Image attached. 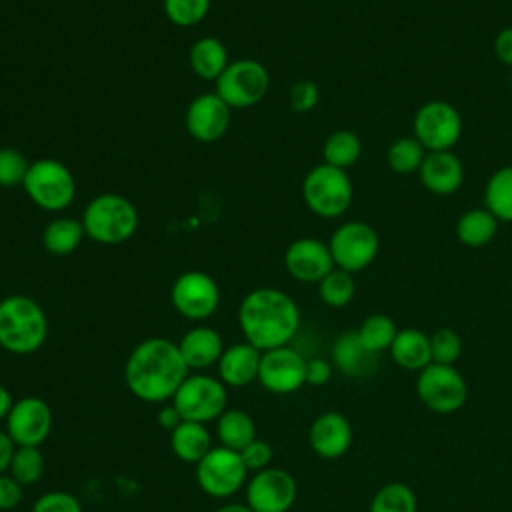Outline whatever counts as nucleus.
<instances>
[{
	"mask_svg": "<svg viewBox=\"0 0 512 512\" xmlns=\"http://www.w3.org/2000/svg\"><path fill=\"white\" fill-rule=\"evenodd\" d=\"M354 186L346 170L326 162L310 168L302 180V198L308 210L320 218L332 220L348 212Z\"/></svg>",
	"mask_w": 512,
	"mask_h": 512,
	"instance_id": "5",
	"label": "nucleus"
},
{
	"mask_svg": "<svg viewBox=\"0 0 512 512\" xmlns=\"http://www.w3.org/2000/svg\"><path fill=\"white\" fill-rule=\"evenodd\" d=\"M48 338V316L30 296L10 294L0 300V346L18 356L34 354Z\"/></svg>",
	"mask_w": 512,
	"mask_h": 512,
	"instance_id": "3",
	"label": "nucleus"
},
{
	"mask_svg": "<svg viewBox=\"0 0 512 512\" xmlns=\"http://www.w3.org/2000/svg\"><path fill=\"white\" fill-rule=\"evenodd\" d=\"M12 404H14V400H12L10 390L4 384H0V420L8 418V412L12 410Z\"/></svg>",
	"mask_w": 512,
	"mask_h": 512,
	"instance_id": "48",
	"label": "nucleus"
},
{
	"mask_svg": "<svg viewBox=\"0 0 512 512\" xmlns=\"http://www.w3.org/2000/svg\"><path fill=\"white\" fill-rule=\"evenodd\" d=\"M240 458H242L244 466L248 468V472H260L270 466L274 452L268 442L254 438L244 450H240Z\"/></svg>",
	"mask_w": 512,
	"mask_h": 512,
	"instance_id": "42",
	"label": "nucleus"
},
{
	"mask_svg": "<svg viewBox=\"0 0 512 512\" xmlns=\"http://www.w3.org/2000/svg\"><path fill=\"white\" fill-rule=\"evenodd\" d=\"M180 422H182V416H180V412L174 408L172 402H170V404H164V406L160 408V412H158V424H160L164 430L172 432Z\"/></svg>",
	"mask_w": 512,
	"mask_h": 512,
	"instance_id": "47",
	"label": "nucleus"
},
{
	"mask_svg": "<svg viewBox=\"0 0 512 512\" xmlns=\"http://www.w3.org/2000/svg\"><path fill=\"white\" fill-rule=\"evenodd\" d=\"M230 114L232 108L216 92H204L188 104L184 124L194 140L210 144L226 134Z\"/></svg>",
	"mask_w": 512,
	"mask_h": 512,
	"instance_id": "17",
	"label": "nucleus"
},
{
	"mask_svg": "<svg viewBox=\"0 0 512 512\" xmlns=\"http://www.w3.org/2000/svg\"><path fill=\"white\" fill-rule=\"evenodd\" d=\"M494 54L496 58L512 68V26L502 28L494 38Z\"/></svg>",
	"mask_w": 512,
	"mask_h": 512,
	"instance_id": "45",
	"label": "nucleus"
},
{
	"mask_svg": "<svg viewBox=\"0 0 512 512\" xmlns=\"http://www.w3.org/2000/svg\"><path fill=\"white\" fill-rule=\"evenodd\" d=\"M390 356L400 368L420 372L432 362L430 336L418 328H402L390 346Z\"/></svg>",
	"mask_w": 512,
	"mask_h": 512,
	"instance_id": "24",
	"label": "nucleus"
},
{
	"mask_svg": "<svg viewBox=\"0 0 512 512\" xmlns=\"http://www.w3.org/2000/svg\"><path fill=\"white\" fill-rule=\"evenodd\" d=\"M422 186L436 196H450L464 184V164L452 150L428 152L420 170Z\"/></svg>",
	"mask_w": 512,
	"mask_h": 512,
	"instance_id": "20",
	"label": "nucleus"
},
{
	"mask_svg": "<svg viewBox=\"0 0 512 512\" xmlns=\"http://www.w3.org/2000/svg\"><path fill=\"white\" fill-rule=\"evenodd\" d=\"M332 364L346 376L364 378L376 372L378 354L370 352L356 330L342 332L332 346Z\"/></svg>",
	"mask_w": 512,
	"mask_h": 512,
	"instance_id": "22",
	"label": "nucleus"
},
{
	"mask_svg": "<svg viewBox=\"0 0 512 512\" xmlns=\"http://www.w3.org/2000/svg\"><path fill=\"white\" fill-rule=\"evenodd\" d=\"M328 248L336 268L356 274L376 260L380 238L370 224L362 220H348L332 232Z\"/></svg>",
	"mask_w": 512,
	"mask_h": 512,
	"instance_id": "9",
	"label": "nucleus"
},
{
	"mask_svg": "<svg viewBox=\"0 0 512 512\" xmlns=\"http://www.w3.org/2000/svg\"><path fill=\"white\" fill-rule=\"evenodd\" d=\"M248 468L240 452L212 446L210 452L196 464V482L202 492L212 498H228L246 484Z\"/></svg>",
	"mask_w": 512,
	"mask_h": 512,
	"instance_id": "12",
	"label": "nucleus"
},
{
	"mask_svg": "<svg viewBox=\"0 0 512 512\" xmlns=\"http://www.w3.org/2000/svg\"><path fill=\"white\" fill-rule=\"evenodd\" d=\"M178 348L190 370H204L218 364L224 352V342L218 330L210 326H194L182 334Z\"/></svg>",
	"mask_w": 512,
	"mask_h": 512,
	"instance_id": "23",
	"label": "nucleus"
},
{
	"mask_svg": "<svg viewBox=\"0 0 512 512\" xmlns=\"http://www.w3.org/2000/svg\"><path fill=\"white\" fill-rule=\"evenodd\" d=\"M52 410L38 396H24L12 404L6 418V432L16 446H40L52 432Z\"/></svg>",
	"mask_w": 512,
	"mask_h": 512,
	"instance_id": "16",
	"label": "nucleus"
},
{
	"mask_svg": "<svg viewBox=\"0 0 512 512\" xmlns=\"http://www.w3.org/2000/svg\"><path fill=\"white\" fill-rule=\"evenodd\" d=\"M210 4L212 0H162L166 18L180 28H192L200 24L208 14Z\"/></svg>",
	"mask_w": 512,
	"mask_h": 512,
	"instance_id": "37",
	"label": "nucleus"
},
{
	"mask_svg": "<svg viewBox=\"0 0 512 512\" xmlns=\"http://www.w3.org/2000/svg\"><path fill=\"white\" fill-rule=\"evenodd\" d=\"M430 350H432V362L454 366V362L462 356L464 342L454 328H438L430 336Z\"/></svg>",
	"mask_w": 512,
	"mask_h": 512,
	"instance_id": "38",
	"label": "nucleus"
},
{
	"mask_svg": "<svg viewBox=\"0 0 512 512\" xmlns=\"http://www.w3.org/2000/svg\"><path fill=\"white\" fill-rule=\"evenodd\" d=\"M318 294H320V300L326 306H330V308H344V306H348L352 302L354 294H356L354 274L334 266L318 282Z\"/></svg>",
	"mask_w": 512,
	"mask_h": 512,
	"instance_id": "34",
	"label": "nucleus"
},
{
	"mask_svg": "<svg viewBox=\"0 0 512 512\" xmlns=\"http://www.w3.org/2000/svg\"><path fill=\"white\" fill-rule=\"evenodd\" d=\"M258 382L272 394H292L306 384V358L292 346L264 350Z\"/></svg>",
	"mask_w": 512,
	"mask_h": 512,
	"instance_id": "15",
	"label": "nucleus"
},
{
	"mask_svg": "<svg viewBox=\"0 0 512 512\" xmlns=\"http://www.w3.org/2000/svg\"><path fill=\"white\" fill-rule=\"evenodd\" d=\"M332 378V364L324 358L306 360V384L324 386Z\"/></svg>",
	"mask_w": 512,
	"mask_h": 512,
	"instance_id": "44",
	"label": "nucleus"
},
{
	"mask_svg": "<svg viewBox=\"0 0 512 512\" xmlns=\"http://www.w3.org/2000/svg\"><path fill=\"white\" fill-rule=\"evenodd\" d=\"M188 60H190L192 72L198 78L212 80V82H216L220 74L226 70V66L230 64L226 46L222 44V40L214 36H202L200 40H196L190 46Z\"/></svg>",
	"mask_w": 512,
	"mask_h": 512,
	"instance_id": "26",
	"label": "nucleus"
},
{
	"mask_svg": "<svg viewBox=\"0 0 512 512\" xmlns=\"http://www.w3.org/2000/svg\"><path fill=\"white\" fill-rule=\"evenodd\" d=\"M426 154V148L414 136H402L390 144L386 152V162L394 174L410 176L420 170Z\"/></svg>",
	"mask_w": 512,
	"mask_h": 512,
	"instance_id": "32",
	"label": "nucleus"
},
{
	"mask_svg": "<svg viewBox=\"0 0 512 512\" xmlns=\"http://www.w3.org/2000/svg\"><path fill=\"white\" fill-rule=\"evenodd\" d=\"M30 512H84L80 500L66 490H50L36 498Z\"/></svg>",
	"mask_w": 512,
	"mask_h": 512,
	"instance_id": "40",
	"label": "nucleus"
},
{
	"mask_svg": "<svg viewBox=\"0 0 512 512\" xmlns=\"http://www.w3.org/2000/svg\"><path fill=\"white\" fill-rule=\"evenodd\" d=\"M82 220L72 216H56L42 230V246L52 256L72 254L84 240Z\"/></svg>",
	"mask_w": 512,
	"mask_h": 512,
	"instance_id": "27",
	"label": "nucleus"
},
{
	"mask_svg": "<svg viewBox=\"0 0 512 512\" xmlns=\"http://www.w3.org/2000/svg\"><path fill=\"white\" fill-rule=\"evenodd\" d=\"M352 424L350 420L336 410L322 412L314 418L308 430V442L314 454L326 460L340 458L348 452L352 444Z\"/></svg>",
	"mask_w": 512,
	"mask_h": 512,
	"instance_id": "19",
	"label": "nucleus"
},
{
	"mask_svg": "<svg viewBox=\"0 0 512 512\" xmlns=\"http://www.w3.org/2000/svg\"><path fill=\"white\" fill-rule=\"evenodd\" d=\"M414 138L426 152L452 150L462 136V116L446 100H428L414 114Z\"/></svg>",
	"mask_w": 512,
	"mask_h": 512,
	"instance_id": "10",
	"label": "nucleus"
},
{
	"mask_svg": "<svg viewBox=\"0 0 512 512\" xmlns=\"http://www.w3.org/2000/svg\"><path fill=\"white\" fill-rule=\"evenodd\" d=\"M238 326L244 340L260 352L288 346L300 328V308L278 288H254L238 306Z\"/></svg>",
	"mask_w": 512,
	"mask_h": 512,
	"instance_id": "2",
	"label": "nucleus"
},
{
	"mask_svg": "<svg viewBox=\"0 0 512 512\" xmlns=\"http://www.w3.org/2000/svg\"><path fill=\"white\" fill-rule=\"evenodd\" d=\"M510 86H512V74H510Z\"/></svg>",
	"mask_w": 512,
	"mask_h": 512,
	"instance_id": "50",
	"label": "nucleus"
},
{
	"mask_svg": "<svg viewBox=\"0 0 512 512\" xmlns=\"http://www.w3.org/2000/svg\"><path fill=\"white\" fill-rule=\"evenodd\" d=\"M188 372L190 368L180 354L178 342L152 336L136 344L128 354L124 380L138 400L162 404L172 400Z\"/></svg>",
	"mask_w": 512,
	"mask_h": 512,
	"instance_id": "1",
	"label": "nucleus"
},
{
	"mask_svg": "<svg viewBox=\"0 0 512 512\" xmlns=\"http://www.w3.org/2000/svg\"><path fill=\"white\" fill-rule=\"evenodd\" d=\"M270 88V74L266 66L254 58L232 60L216 80V94L232 108L256 106Z\"/></svg>",
	"mask_w": 512,
	"mask_h": 512,
	"instance_id": "8",
	"label": "nucleus"
},
{
	"mask_svg": "<svg viewBox=\"0 0 512 512\" xmlns=\"http://www.w3.org/2000/svg\"><path fill=\"white\" fill-rule=\"evenodd\" d=\"M216 512H254L246 502H228L220 506Z\"/></svg>",
	"mask_w": 512,
	"mask_h": 512,
	"instance_id": "49",
	"label": "nucleus"
},
{
	"mask_svg": "<svg viewBox=\"0 0 512 512\" xmlns=\"http://www.w3.org/2000/svg\"><path fill=\"white\" fill-rule=\"evenodd\" d=\"M44 454L40 446H16L8 474L22 486L36 484L44 474Z\"/></svg>",
	"mask_w": 512,
	"mask_h": 512,
	"instance_id": "36",
	"label": "nucleus"
},
{
	"mask_svg": "<svg viewBox=\"0 0 512 512\" xmlns=\"http://www.w3.org/2000/svg\"><path fill=\"white\" fill-rule=\"evenodd\" d=\"M284 266L294 280L318 284L334 268V260L326 242L304 236L288 244L284 252Z\"/></svg>",
	"mask_w": 512,
	"mask_h": 512,
	"instance_id": "18",
	"label": "nucleus"
},
{
	"mask_svg": "<svg viewBox=\"0 0 512 512\" xmlns=\"http://www.w3.org/2000/svg\"><path fill=\"white\" fill-rule=\"evenodd\" d=\"M28 168H30V162L18 148H12V146L0 148V188L22 186Z\"/></svg>",
	"mask_w": 512,
	"mask_h": 512,
	"instance_id": "39",
	"label": "nucleus"
},
{
	"mask_svg": "<svg viewBox=\"0 0 512 512\" xmlns=\"http://www.w3.org/2000/svg\"><path fill=\"white\" fill-rule=\"evenodd\" d=\"M416 394L428 410L450 414L466 404L468 384L454 366L430 362L418 372Z\"/></svg>",
	"mask_w": 512,
	"mask_h": 512,
	"instance_id": "11",
	"label": "nucleus"
},
{
	"mask_svg": "<svg viewBox=\"0 0 512 512\" xmlns=\"http://www.w3.org/2000/svg\"><path fill=\"white\" fill-rule=\"evenodd\" d=\"M24 486L8 472L0 474V510H12L22 502Z\"/></svg>",
	"mask_w": 512,
	"mask_h": 512,
	"instance_id": "43",
	"label": "nucleus"
},
{
	"mask_svg": "<svg viewBox=\"0 0 512 512\" xmlns=\"http://www.w3.org/2000/svg\"><path fill=\"white\" fill-rule=\"evenodd\" d=\"M170 300L180 316L200 322L218 310L220 288L210 274L202 270H188L172 282Z\"/></svg>",
	"mask_w": 512,
	"mask_h": 512,
	"instance_id": "13",
	"label": "nucleus"
},
{
	"mask_svg": "<svg viewBox=\"0 0 512 512\" xmlns=\"http://www.w3.org/2000/svg\"><path fill=\"white\" fill-rule=\"evenodd\" d=\"M260 356L262 352L256 346L248 344L246 340L224 348L216 364L218 378L226 388H242L252 380H258Z\"/></svg>",
	"mask_w": 512,
	"mask_h": 512,
	"instance_id": "21",
	"label": "nucleus"
},
{
	"mask_svg": "<svg viewBox=\"0 0 512 512\" xmlns=\"http://www.w3.org/2000/svg\"><path fill=\"white\" fill-rule=\"evenodd\" d=\"M498 220L488 208H470L456 222V238L468 248H482L494 240Z\"/></svg>",
	"mask_w": 512,
	"mask_h": 512,
	"instance_id": "28",
	"label": "nucleus"
},
{
	"mask_svg": "<svg viewBox=\"0 0 512 512\" xmlns=\"http://www.w3.org/2000/svg\"><path fill=\"white\" fill-rule=\"evenodd\" d=\"M356 332H358L362 344L370 352L380 356L384 350H390V346L398 334V328L388 314L376 312V314L366 316L362 320V324L356 328Z\"/></svg>",
	"mask_w": 512,
	"mask_h": 512,
	"instance_id": "33",
	"label": "nucleus"
},
{
	"mask_svg": "<svg viewBox=\"0 0 512 512\" xmlns=\"http://www.w3.org/2000/svg\"><path fill=\"white\" fill-rule=\"evenodd\" d=\"M80 220L90 240L108 246L130 240L140 222L136 206L126 196L114 192L94 196L86 204Z\"/></svg>",
	"mask_w": 512,
	"mask_h": 512,
	"instance_id": "4",
	"label": "nucleus"
},
{
	"mask_svg": "<svg viewBox=\"0 0 512 512\" xmlns=\"http://www.w3.org/2000/svg\"><path fill=\"white\" fill-rule=\"evenodd\" d=\"M370 512H418V498L408 484L388 482L372 496Z\"/></svg>",
	"mask_w": 512,
	"mask_h": 512,
	"instance_id": "35",
	"label": "nucleus"
},
{
	"mask_svg": "<svg viewBox=\"0 0 512 512\" xmlns=\"http://www.w3.org/2000/svg\"><path fill=\"white\" fill-rule=\"evenodd\" d=\"M294 476L276 466H268L246 482V504L254 512H288L296 502Z\"/></svg>",
	"mask_w": 512,
	"mask_h": 512,
	"instance_id": "14",
	"label": "nucleus"
},
{
	"mask_svg": "<svg viewBox=\"0 0 512 512\" xmlns=\"http://www.w3.org/2000/svg\"><path fill=\"white\" fill-rule=\"evenodd\" d=\"M22 188L32 204L46 212H62L76 198L74 174L56 158H40L30 162Z\"/></svg>",
	"mask_w": 512,
	"mask_h": 512,
	"instance_id": "6",
	"label": "nucleus"
},
{
	"mask_svg": "<svg viewBox=\"0 0 512 512\" xmlns=\"http://www.w3.org/2000/svg\"><path fill=\"white\" fill-rule=\"evenodd\" d=\"M320 98V90L318 84L312 80H298L296 84H292L290 92H288V102L290 108L294 112H310Z\"/></svg>",
	"mask_w": 512,
	"mask_h": 512,
	"instance_id": "41",
	"label": "nucleus"
},
{
	"mask_svg": "<svg viewBox=\"0 0 512 512\" xmlns=\"http://www.w3.org/2000/svg\"><path fill=\"white\" fill-rule=\"evenodd\" d=\"M484 208H488L498 222H512V164L498 168L486 182Z\"/></svg>",
	"mask_w": 512,
	"mask_h": 512,
	"instance_id": "30",
	"label": "nucleus"
},
{
	"mask_svg": "<svg viewBox=\"0 0 512 512\" xmlns=\"http://www.w3.org/2000/svg\"><path fill=\"white\" fill-rule=\"evenodd\" d=\"M216 436L220 446L240 452L256 438V424L246 410L226 408L216 420Z\"/></svg>",
	"mask_w": 512,
	"mask_h": 512,
	"instance_id": "29",
	"label": "nucleus"
},
{
	"mask_svg": "<svg viewBox=\"0 0 512 512\" xmlns=\"http://www.w3.org/2000/svg\"><path fill=\"white\" fill-rule=\"evenodd\" d=\"M14 452H16L14 440L8 436L6 430H0V474H6L10 470Z\"/></svg>",
	"mask_w": 512,
	"mask_h": 512,
	"instance_id": "46",
	"label": "nucleus"
},
{
	"mask_svg": "<svg viewBox=\"0 0 512 512\" xmlns=\"http://www.w3.org/2000/svg\"><path fill=\"white\" fill-rule=\"evenodd\" d=\"M228 388L220 378L210 374H188L172 396L174 408L182 420L190 422H212L226 410Z\"/></svg>",
	"mask_w": 512,
	"mask_h": 512,
	"instance_id": "7",
	"label": "nucleus"
},
{
	"mask_svg": "<svg viewBox=\"0 0 512 512\" xmlns=\"http://www.w3.org/2000/svg\"><path fill=\"white\" fill-rule=\"evenodd\" d=\"M362 154V142L352 130H334L326 136L322 146L324 162L342 170H348L358 162Z\"/></svg>",
	"mask_w": 512,
	"mask_h": 512,
	"instance_id": "31",
	"label": "nucleus"
},
{
	"mask_svg": "<svg viewBox=\"0 0 512 512\" xmlns=\"http://www.w3.org/2000/svg\"><path fill=\"white\" fill-rule=\"evenodd\" d=\"M170 448L182 462L198 464L212 448V436L206 424L182 420L170 432Z\"/></svg>",
	"mask_w": 512,
	"mask_h": 512,
	"instance_id": "25",
	"label": "nucleus"
}]
</instances>
